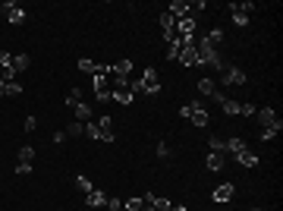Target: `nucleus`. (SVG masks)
Wrapping results in <instances>:
<instances>
[{
	"mask_svg": "<svg viewBox=\"0 0 283 211\" xmlns=\"http://www.w3.org/2000/svg\"><path fill=\"white\" fill-rule=\"evenodd\" d=\"M179 63H183V67H198V51H195V41L186 44V48L179 51Z\"/></svg>",
	"mask_w": 283,
	"mask_h": 211,
	"instance_id": "9d476101",
	"label": "nucleus"
},
{
	"mask_svg": "<svg viewBox=\"0 0 283 211\" xmlns=\"http://www.w3.org/2000/svg\"><path fill=\"white\" fill-rule=\"evenodd\" d=\"M85 202H88L91 208H101V205H107V195H104V189H91V193L85 195Z\"/></svg>",
	"mask_w": 283,
	"mask_h": 211,
	"instance_id": "dca6fc26",
	"label": "nucleus"
},
{
	"mask_svg": "<svg viewBox=\"0 0 283 211\" xmlns=\"http://www.w3.org/2000/svg\"><path fill=\"white\" fill-rule=\"evenodd\" d=\"M3 98H6V91H3V85H0V101H3Z\"/></svg>",
	"mask_w": 283,
	"mask_h": 211,
	"instance_id": "49530a36",
	"label": "nucleus"
},
{
	"mask_svg": "<svg viewBox=\"0 0 283 211\" xmlns=\"http://www.w3.org/2000/svg\"><path fill=\"white\" fill-rule=\"evenodd\" d=\"M94 95H98V101H110V95H113V82H110V76H94Z\"/></svg>",
	"mask_w": 283,
	"mask_h": 211,
	"instance_id": "423d86ee",
	"label": "nucleus"
},
{
	"mask_svg": "<svg viewBox=\"0 0 283 211\" xmlns=\"http://www.w3.org/2000/svg\"><path fill=\"white\" fill-rule=\"evenodd\" d=\"M255 110H258L255 104H239V114L242 117H255Z\"/></svg>",
	"mask_w": 283,
	"mask_h": 211,
	"instance_id": "e433bc0d",
	"label": "nucleus"
},
{
	"mask_svg": "<svg viewBox=\"0 0 283 211\" xmlns=\"http://www.w3.org/2000/svg\"><path fill=\"white\" fill-rule=\"evenodd\" d=\"M198 91L205 98H214V91H217V85H214V79H198Z\"/></svg>",
	"mask_w": 283,
	"mask_h": 211,
	"instance_id": "b1692460",
	"label": "nucleus"
},
{
	"mask_svg": "<svg viewBox=\"0 0 283 211\" xmlns=\"http://www.w3.org/2000/svg\"><path fill=\"white\" fill-rule=\"evenodd\" d=\"M79 101H82V88H79V85H76V88H72L70 95H66V104H70V107H72V104H79Z\"/></svg>",
	"mask_w": 283,
	"mask_h": 211,
	"instance_id": "473e14b6",
	"label": "nucleus"
},
{
	"mask_svg": "<svg viewBox=\"0 0 283 211\" xmlns=\"http://www.w3.org/2000/svg\"><path fill=\"white\" fill-rule=\"evenodd\" d=\"M208 145H211V151H220V155H227V142L220 139V136H211V142H208Z\"/></svg>",
	"mask_w": 283,
	"mask_h": 211,
	"instance_id": "7c9ffc66",
	"label": "nucleus"
},
{
	"mask_svg": "<svg viewBox=\"0 0 283 211\" xmlns=\"http://www.w3.org/2000/svg\"><path fill=\"white\" fill-rule=\"evenodd\" d=\"M248 145H246V139H239V136H233V139H227V151H230V155L236 158L239 155V151H246Z\"/></svg>",
	"mask_w": 283,
	"mask_h": 211,
	"instance_id": "6ab92c4d",
	"label": "nucleus"
},
{
	"mask_svg": "<svg viewBox=\"0 0 283 211\" xmlns=\"http://www.w3.org/2000/svg\"><path fill=\"white\" fill-rule=\"evenodd\" d=\"M220 107H224V114H227V117L239 114V101H233V98H224V101H220Z\"/></svg>",
	"mask_w": 283,
	"mask_h": 211,
	"instance_id": "393cba45",
	"label": "nucleus"
},
{
	"mask_svg": "<svg viewBox=\"0 0 283 211\" xmlns=\"http://www.w3.org/2000/svg\"><path fill=\"white\" fill-rule=\"evenodd\" d=\"M252 211H261V208H252Z\"/></svg>",
	"mask_w": 283,
	"mask_h": 211,
	"instance_id": "de8ad7c7",
	"label": "nucleus"
},
{
	"mask_svg": "<svg viewBox=\"0 0 283 211\" xmlns=\"http://www.w3.org/2000/svg\"><path fill=\"white\" fill-rule=\"evenodd\" d=\"M10 63H13V54L10 51H0V67H10Z\"/></svg>",
	"mask_w": 283,
	"mask_h": 211,
	"instance_id": "79ce46f5",
	"label": "nucleus"
},
{
	"mask_svg": "<svg viewBox=\"0 0 283 211\" xmlns=\"http://www.w3.org/2000/svg\"><path fill=\"white\" fill-rule=\"evenodd\" d=\"M170 211H186V205H170Z\"/></svg>",
	"mask_w": 283,
	"mask_h": 211,
	"instance_id": "a18cd8bd",
	"label": "nucleus"
},
{
	"mask_svg": "<svg viewBox=\"0 0 283 211\" xmlns=\"http://www.w3.org/2000/svg\"><path fill=\"white\" fill-rule=\"evenodd\" d=\"M189 107H192V117H189V120H192L195 126H208V110L201 107V101H189Z\"/></svg>",
	"mask_w": 283,
	"mask_h": 211,
	"instance_id": "9b49d317",
	"label": "nucleus"
},
{
	"mask_svg": "<svg viewBox=\"0 0 283 211\" xmlns=\"http://www.w3.org/2000/svg\"><path fill=\"white\" fill-rule=\"evenodd\" d=\"M233 193H236V189L230 186V183H224V186L214 189V202H230V199H233Z\"/></svg>",
	"mask_w": 283,
	"mask_h": 211,
	"instance_id": "f3484780",
	"label": "nucleus"
},
{
	"mask_svg": "<svg viewBox=\"0 0 283 211\" xmlns=\"http://www.w3.org/2000/svg\"><path fill=\"white\" fill-rule=\"evenodd\" d=\"M107 211H123V202H120V199H107Z\"/></svg>",
	"mask_w": 283,
	"mask_h": 211,
	"instance_id": "ea45409f",
	"label": "nucleus"
},
{
	"mask_svg": "<svg viewBox=\"0 0 283 211\" xmlns=\"http://www.w3.org/2000/svg\"><path fill=\"white\" fill-rule=\"evenodd\" d=\"M63 133H66V139H70V136H85V123H79V120H72V123H70V126H66V129H63Z\"/></svg>",
	"mask_w": 283,
	"mask_h": 211,
	"instance_id": "a878e982",
	"label": "nucleus"
},
{
	"mask_svg": "<svg viewBox=\"0 0 283 211\" xmlns=\"http://www.w3.org/2000/svg\"><path fill=\"white\" fill-rule=\"evenodd\" d=\"M35 126H38V120H35V117H25V133H32Z\"/></svg>",
	"mask_w": 283,
	"mask_h": 211,
	"instance_id": "37998d69",
	"label": "nucleus"
},
{
	"mask_svg": "<svg viewBox=\"0 0 283 211\" xmlns=\"http://www.w3.org/2000/svg\"><path fill=\"white\" fill-rule=\"evenodd\" d=\"M85 136H88V139H98V142H101V129H98V123H91V120L85 123Z\"/></svg>",
	"mask_w": 283,
	"mask_h": 211,
	"instance_id": "2f4dec72",
	"label": "nucleus"
},
{
	"mask_svg": "<svg viewBox=\"0 0 283 211\" xmlns=\"http://www.w3.org/2000/svg\"><path fill=\"white\" fill-rule=\"evenodd\" d=\"M167 13H170L173 19H192V6H189V0H173V3L167 6Z\"/></svg>",
	"mask_w": 283,
	"mask_h": 211,
	"instance_id": "6e6552de",
	"label": "nucleus"
},
{
	"mask_svg": "<svg viewBox=\"0 0 283 211\" xmlns=\"http://www.w3.org/2000/svg\"><path fill=\"white\" fill-rule=\"evenodd\" d=\"M129 72H132V60H117L107 76H110V82H126V79H129Z\"/></svg>",
	"mask_w": 283,
	"mask_h": 211,
	"instance_id": "0eeeda50",
	"label": "nucleus"
},
{
	"mask_svg": "<svg viewBox=\"0 0 283 211\" xmlns=\"http://www.w3.org/2000/svg\"><path fill=\"white\" fill-rule=\"evenodd\" d=\"M154 151H158V158H170V145H167V142H158Z\"/></svg>",
	"mask_w": 283,
	"mask_h": 211,
	"instance_id": "4c0bfd02",
	"label": "nucleus"
},
{
	"mask_svg": "<svg viewBox=\"0 0 283 211\" xmlns=\"http://www.w3.org/2000/svg\"><path fill=\"white\" fill-rule=\"evenodd\" d=\"M3 91H6L10 98H16L19 91H22V85H19V82H6V85H3Z\"/></svg>",
	"mask_w": 283,
	"mask_h": 211,
	"instance_id": "f704fd0d",
	"label": "nucleus"
},
{
	"mask_svg": "<svg viewBox=\"0 0 283 211\" xmlns=\"http://www.w3.org/2000/svg\"><path fill=\"white\" fill-rule=\"evenodd\" d=\"M170 199H158V195H145V208L148 211H170Z\"/></svg>",
	"mask_w": 283,
	"mask_h": 211,
	"instance_id": "ddd939ff",
	"label": "nucleus"
},
{
	"mask_svg": "<svg viewBox=\"0 0 283 211\" xmlns=\"http://www.w3.org/2000/svg\"><path fill=\"white\" fill-rule=\"evenodd\" d=\"M183 48H186V44L179 41V35H177V38L170 41V48H167V60H173V63H177V60H179V51H183Z\"/></svg>",
	"mask_w": 283,
	"mask_h": 211,
	"instance_id": "412c9836",
	"label": "nucleus"
},
{
	"mask_svg": "<svg viewBox=\"0 0 283 211\" xmlns=\"http://www.w3.org/2000/svg\"><path fill=\"white\" fill-rule=\"evenodd\" d=\"M220 79H224V85H246L248 82L246 70H239V67H224L220 70Z\"/></svg>",
	"mask_w": 283,
	"mask_h": 211,
	"instance_id": "39448f33",
	"label": "nucleus"
},
{
	"mask_svg": "<svg viewBox=\"0 0 283 211\" xmlns=\"http://www.w3.org/2000/svg\"><path fill=\"white\" fill-rule=\"evenodd\" d=\"M6 19H10V25H22V22H25V10L16 3L13 10H6Z\"/></svg>",
	"mask_w": 283,
	"mask_h": 211,
	"instance_id": "a211bd4d",
	"label": "nucleus"
},
{
	"mask_svg": "<svg viewBox=\"0 0 283 211\" xmlns=\"http://www.w3.org/2000/svg\"><path fill=\"white\" fill-rule=\"evenodd\" d=\"M208 41H211L214 44V48H220V41H224V29H211V32H208Z\"/></svg>",
	"mask_w": 283,
	"mask_h": 211,
	"instance_id": "cd10ccee",
	"label": "nucleus"
},
{
	"mask_svg": "<svg viewBox=\"0 0 283 211\" xmlns=\"http://www.w3.org/2000/svg\"><path fill=\"white\" fill-rule=\"evenodd\" d=\"M277 129H261V139H265V142H271V139H277Z\"/></svg>",
	"mask_w": 283,
	"mask_h": 211,
	"instance_id": "a19ab883",
	"label": "nucleus"
},
{
	"mask_svg": "<svg viewBox=\"0 0 283 211\" xmlns=\"http://www.w3.org/2000/svg\"><path fill=\"white\" fill-rule=\"evenodd\" d=\"M139 85H142V95H158V91H160V82H158V70H154V67H148L145 72H142Z\"/></svg>",
	"mask_w": 283,
	"mask_h": 211,
	"instance_id": "7ed1b4c3",
	"label": "nucleus"
},
{
	"mask_svg": "<svg viewBox=\"0 0 283 211\" xmlns=\"http://www.w3.org/2000/svg\"><path fill=\"white\" fill-rule=\"evenodd\" d=\"M6 82H16V72H13V67H0V85Z\"/></svg>",
	"mask_w": 283,
	"mask_h": 211,
	"instance_id": "c756f323",
	"label": "nucleus"
},
{
	"mask_svg": "<svg viewBox=\"0 0 283 211\" xmlns=\"http://www.w3.org/2000/svg\"><path fill=\"white\" fill-rule=\"evenodd\" d=\"M158 22H160V32H164V38H167V41H173V38H177V19H173L170 13L164 10Z\"/></svg>",
	"mask_w": 283,
	"mask_h": 211,
	"instance_id": "1a4fd4ad",
	"label": "nucleus"
},
{
	"mask_svg": "<svg viewBox=\"0 0 283 211\" xmlns=\"http://www.w3.org/2000/svg\"><path fill=\"white\" fill-rule=\"evenodd\" d=\"M195 51H198V63H205V67H217L224 70V57H220V51L214 48L208 38H201V41H195Z\"/></svg>",
	"mask_w": 283,
	"mask_h": 211,
	"instance_id": "f257e3e1",
	"label": "nucleus"
},
{
	"mask_svg": "<svg viewBox=\"0 0 283 211\" xmlns=\"http://www.w3.org/2000/svg\"><path fill=\"white\" fill-rule=\"evenodd\" d=\"M208 170H224V164H227V155H220V151H208Z\"/></svg>",
	"mask_w": 283,
	"mask_h": 211,
	"instance_id": "4468645a",
	"label": "nucleus"
},
{
	"mask_svg": "<svg viewBox=\"0 0 283 211\" xmlns=\"http://www.w3.org/2000/svg\"><path fill=\"white\" fill-rule=\"evenodd\" d=\"M126 211H145V199H129L126 202Z\"/></svg>",
	"mask_w": 283,
	"mask_h": 211,
	"instance_id": "72a5a7b5",
	"label": "nucleus"
},
{
	"mask_svg": "<svg viewBox=\"0 0 283 211\" xmlns=\"http://www.w3.org/2000/svg\"><path fill=\"white\" fill-rule=\"evenodd\" d=\"M29 57H25V54H13V63H10V67H13V72H16V76H19V72H22V70H29Z\"/></svg>",
	"mask_w": 283,
	"mask_h": 211,
	"instance_id": "5701e85b",
	"label": "nucleus"
},
{
	"mask_svg": "<svg viewBox=\"0 0 283 211\" xmlns=\"http://www.w3.org/2000/svg\"><path fill=\"white\" fill-rule=\"evenodd\" d=\"M227 10L233 13V22L239 25V29H246V25H248V16H252L255 6L252 3H227Z\"/></svg>",
	"mask_w": 283,
	"mask_h": 211,
	"instance_id": "20e7f679",
	"label": "nucleus"
},
{
	"mask_svg": "<svg viewBox=\"0 0 283 211\" xmlns=\"http://www.w3.org/2000/svg\"><path fill=\"white\" fill-rule=\"evenodd\" d=\"M16 174H19V176H29V174H32V164H22V161H19V164H16Z\"/></svg>",
	"mask_w": 283,
	"mask_h": 211,
	"instance_id": "58836bf2",
	"label": "nucleus"
},
{
	"mask_svg": "<svg viewBox=\"0 0 283 211\" xmlns=\"http://www.w3.org/2000/svg\"><path fill=\"white\" fill-rule=\"evenodd\" d=\"M76 189H79V193H85V195H88L91 193V180H88V176H76Z\"/></svg>",
	"mask_w": 283,
	"mask_h": 211,
	"instance_id": "c85d7f7f",
	"label": "nucleus"
},
{
	"mask_svg": "<svg viewBox=\"0 0 283 211\" xmlns=\"http://www.w3.org/2000/svg\"><path fill=\"white\" fill-rule=\"evenodd\" d=\"M189 6H192V19L198 16V13H205V10H208V3H205V0H195V3H189Z\"/></svg>",
	"mask_w": 283,
	"mask_h": 211,
	"instance_id": "c9c22d12",
	"label": "nucleus"
},
{
	"mask_svg": "<svg viewBox=\"0 0 283 211\" xmlns=\"http://www.w3.org/2000/svg\"><path fill=\"white\" fill-rule=\"evenodd\" d=\"M98 129H101V142H113V139H117V136H113V120L107 114H101Z\"/></svg>",
	"mask_w": 283,
	"mask_h": 211,
	"instance_id": "f8f14e48",
	"label": "nucleus"
},
{
	"mask_svg": "<svg viewBox=\"0 0 283 211\" xmlns=\"http://www.w3.org/2000/svg\"><path fill=\"white\" fill-rule=\"evenodd\" d=\"M255 120H258L261 129H277V133L283 129V120L277 117V110H274V107H258V110H255Z\"/></svg>",
	"mask_w": 283,
	"mask_h": 211,
	"instance_id": "f03ea898",
	"label": "nucleus"
},
{
	"mask_svg": "<svg viewBox=\"0 0 283 211\" xmlns=\"http://www.w3.org/2000/svg\"><path fill=\"white\" fill-rule=\"evenodd\" d=\"M72 107H76V120H79V123H88V120H91V107H88L85 101L72 104Z\"/></svg>",
	"mask_w": 283,
	"mask_h": 211,
	"instance_id": "4be33fe9",
	"label": "nucleus"
},
{
	"mask_svg": "<svg viewBox=\"0 0 283 211\" xmlns=\"http://www.w3.org/2000/svg\"><path fill=\"white\" fill-rule=\"evenodd\" d=\"M51 139H53V142H57V145H63V142H66V133H53V136H51Z\"/></svg>",
	"mask_w": 283,
	"mask_h": 211,
	"instance_id": "c03bdc74",
	"label": "nucleus"
},
{
	"mask_svg": "<svg viewBox=\"0 0 283 211\" xmlns=\"http://www.w3.org/2000/svg\"><path fill=\"white\" fill-rule=\"evenodd\" d=\"M236 161L242 164V167H255V164H258V155H255V151H239V155H236Z\"/></svg>",
	"mask_w": 283,
	"mask_h": 211,
	"instance_id": "aec40b11",
	"label": "nucleus"
},
{
	"mask_svg": "<svg viewBox=\"0 0 283 211\" xmlns=\"http://www.w3.org/2000/svg\"><path fill=\"white\" fill-rule=\"evenodd\" d=\"M195 32V19H177V35L179 38H192Z\"/></svg>",
	"mask_w": 283,
	"mask_h": 211,
	"instance_id": "2eb2a0df",
	"label": "nucleus"
},
{
	"mask_svg": "<svg viewBox=\"0 0 283 211\" xmlns=\"http://www.w3.org/2000/svg\"><path fill=\"white\" fill-rule=\"evenodd\" d=\"M19 161L32 164V161H35V148H32V145H22V148H19Z\"/></svg>",
	"mask_w": 283,
	"mask_h": 211,
	"instance_id": "bb28decb",
	"label": "nucleus"
}]
</instances>
